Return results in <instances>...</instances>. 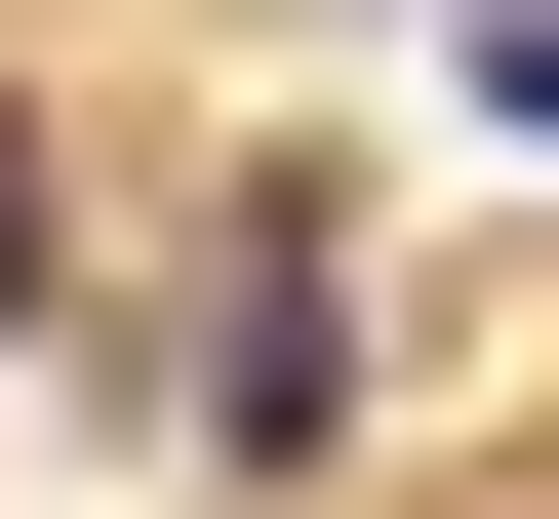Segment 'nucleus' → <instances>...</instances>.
<instances>
[{
    "instance_id": "2",
    "label": "nucleus",
    "mask_w": 559,
    "mask_h": 519,
    "mask_svg": "<svg viewBox=\"0 0 559 519\" xmlns=\"http://www.w3.org/2000/svg\"><path fill=\"white\" fill-rule=\"evenodd\" d=\"M479 120H520V161H559V0H479Z\"/></svg>"
},
{
    "instance_id": "3",
    "label": "nucleus",
    "mask_w": 559,
    "mask_h": 519,
    "mask_svg": "<svg viewBox=\"0 0 559 519\" xmlns=\"http://www.w3.org/2000/svg\"><path fill=\"white\" fill-rule=\"evenodd\" d=\"M0 320H40V81H0Z\"/></svg>"
},
{
    "instance_id": "1",
    "label": "nucleus",
    "mask_w": 559,
    "mask_h": 519,
    "mask_svg": "<svg viewBox=\"0 0 559 519\" xmlns=\"http://www.w3.org/2000/svg\"><path fill=\"white\" fill-rule=\"evenodd\" d=\"M200 439H240V480L360 439V240H320V200H240V280H200Z\"/></svg>"
}]
</instances>
